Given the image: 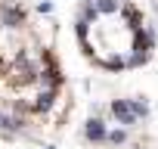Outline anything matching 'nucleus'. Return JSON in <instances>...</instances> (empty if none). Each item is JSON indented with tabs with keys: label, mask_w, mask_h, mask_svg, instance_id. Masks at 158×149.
<instances>
[{
	"label": "nucleus",
	"mask_w": 158,
	"mask_h": 149,
	"mask_svg": "<svg viewBox=\"0 0 158 149\" xmlns=\"http://www.w3.org/2000/svg\"><path fill=\"white\" fill-rule=\"evenodd\" d=\"M71 112L53 28L19 0H0V140H40Z\"/></svg>",
	"instance_id": "obj_1"
},
{
	"label": "nucleus",
	"mask_w": 158,
	"mask_h": 149,
	"mask_svg": "<svg viewBox=\"0 0 158 149\" xmlns=\"http://www.w3.org/2000/svg\"><path fill=\"white\" fill-rule=\"evenodd\" d=\"M74 37L90 65L133 71L155 56V28L133 0H84L74 16Z\"/></svg>",
	"instance_id": "obj_2"
},
{
	"label": "nucleus",
	"mask_w": 158,
	"mask_h": 149,
	"mask_svg": "<svg viewBox=\"0 0 158 149\" xmlns=\"http://www.w3.org/2000/svg\"><path fill=\"white\" fill-rule=\"evenodd\" d=\"M152 13H155V19H158V0H152Z\"/></svg>",
	"instance_id": "obj_3"
}]
</instances>
